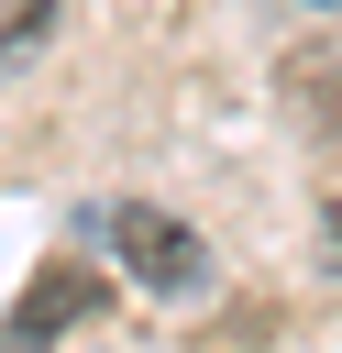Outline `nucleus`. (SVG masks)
I'll return each instance as SVG.
<instances>
[{"label":"nucleus","instance_id":"obj_1","mask_svg":"<svg viewBox=\"0 0 342 353\" xmlns=\"http://www.w3.org/2000/svg\"><path fill=\"white\" fill-rule=\"evenodd\" d=\"M88 243H110L121 276H132L143 298H199V287H210V243H199L177 210H154V199H110V210H88Z\"/></svg>","mask_w":342,"mask_h":353},{"label":"nucleus","instance_id":"obj_3","mask_svg":"<svg viewBox=\"0 0 342 353\" xmlns=\"http://www.w3.org/2000/svg\"><path fill=\"white\" fill-rule=\"evenodd\" d=\"M44 11H55V0H11V11H0V66H11L22 44H44Z\"/></svg>","mask_w":342,"mask_h":353},{"label":"nucleus","instance_id":"obj_2","mask_svg":"<svg viewBox=\"0 0 342 353\" xmlns=\"http://www.w3.org/2000/svg\"><path fill=\"white\" fill-rule=\"evenodd\" d=\"M298 110L342 143V55H309V66H298Z\"/></svg>","mask_w":342,"mask_h":353}]
</instances>
